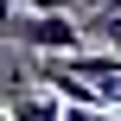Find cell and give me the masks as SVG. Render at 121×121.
I'll return each instance as SVG.
<instances>
[{
	"label": "cell",
	"instance_id": "cell-6",
	"mask_svg": "<svg viewBox=\"0 0 121 121\" xmlns=\"http://www.w3.org/2000/svg\"><path fill=\"white\" fill-rule=\"evenodd\" d=\"M96 6H102V13H121V0H96Z\"/></svg>",
	"mask_w": 121,
	"mask_h": 121
},
{
	"label": "cell",
	"instance_id": "cell-1",
	"mask_svg": "<svg viewBox=\"0 0 121 121\" xmlns=\"http://www.w3.org/2000/svg\"><path fill=\"white\" fill-rule=\"evenodd\" d=\"M6 45L13 51H83V26L70 19V13H38V6H13L6 13Z\"/></svg>",
	"mask_w": 121,
	"mask_h": 121
},
{
	"label": "cell",
	"instance_id": "cell-5",
	"mask_svg": "<svg viewBox=\"0 0 121 121\" xmlns=\"http://www.w3.org/2000/svg\"><path fill=\"white\" fill-rule=\"evenodd\" d=\"M26 6H38V13H70L77 0H26Z\"/></svg>",
	"mask_w": 121,
	"mask_h": 121
},
{
	"label": "cell",
	"instance_id": "cell-2",
	"mask_svg": "<svg viewBox=\"0 0 121 121\" xmlns=\"http://www.w3.org/2000/svg\"><path fill=\"white\" fill-rule=\"evenodd\" d=\"M6 121H64V108H57V89L51 96H32V89H6Z\"/></svg>",
	"mask_w": 121,
	"mask_h": 121
},
{
	"label": "cell",
	"instance_id": "cell-3",
	"mask_svg": "<svg viewBox=\"0 0 121 121\" xmlns=\"http://www.w3.org/2000/svg\"><path fill=\"white\" fill-rule=\"evenodd\" d=\"M83 26H96V38H102L108 51H121V13H102V6H96V13L83 19Z\"/></svg>",
	"mask_w": 121,
	"mask_h": 121
},
{
	"label": "cell",
	"instance_id": "cell-4",
	"mask_svg": "<svg viewBox=\"0 0 121 121\" xmlns=\"http://www.w3.org/2000/svg\"><path fill=\"white\" fill-rule=\"evenodd\" d=\"M102 102H108V108H121V70L108 77V83H102Z\"/></svg>",
	"mask_w": 121,
	"mask_h": 121
}]
</instances>
